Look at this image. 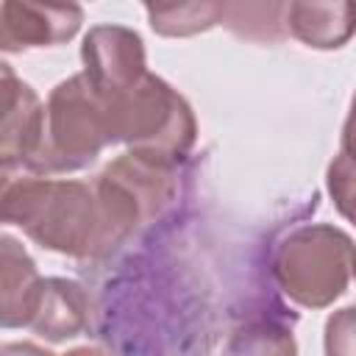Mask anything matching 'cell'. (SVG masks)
<instances>
[{
    "label": "cell",
    "mask_w": 356,
    "mask_h": 356,
    "mask_svg": "<svg viewBox=\"0 0 356 356\" xmlns=\"http://www.w3.org/2000/svg\"><path fill=\"white\" fill-rule=\"evenodd\" d=\"M147 22L159 36L181 39V36H195L203 33L214 25H220L222 17V3H147L145 6Z\"/></svg>",
    "instance_id": "7c38bea8"
},
{
    "label": "cell",
    "mask_w": 356,
    "mask_h": 356,
    "mask_svg": "<svg viewBox=\"0 0 356 356\" xmlns=\"http://www.w3.org/2000/svg\"><path fill=\"white\" fill-rule=\"evenodd\" d=\"M47 178L50 175L39 170L31 159H0V225L22 228Z\"/></svg>",
    "instance_id": "8fae6325"
},
{
    "label": "cell",
    "mask_w": 356,
    "mask_h": 356,
    "mask_svg": "<svg viewBox=\"0 0 356 356\" xmlns=\"http://www.w3.org/2000/svg\"><path fill=\"white\" fill-rule=\"evenodd\" d=\"M222 356H298V342L275 320H250L228 337Z\"/></svg>",
    "instance_id": "5bb4252c"
},
{
    "label": "cell",
    "mask_w": 356,
    "mask_h": 356,
    "mask_svg": "<svg viewBox=\"0 0 356 356\" xmlns=\"http://www.w3.org/2000/svg\"><path fill=\"white\" fill-rule=\"evenodd\" d=\"M278 289L303 309H325L342 298L353 275V236L331 222L289 231L273 256Z\"/></svg>",
    "instance_id": "3957f363"
},
{
    "label": "cell",
    "mask_w": 356,
    "mask_h": 356,
    "mask_svg": "<svg viewBox=\"0 0 356 356\" xmlns=\"http://www.w3.org/2000/svg\"><path fill=\"white\" fill-rule=\"evenodd\" d=\"M286 36L314 50H339L353 36L350 3H286Z\"/></svg>",
    "instance_id": "30bf717a"
},
{
    "label": "cell",
    "mask_w": 356,
    "mask_h": 356,
    "mask_svg": "<svg viewBox=\"0 0 356 356\" xmlns=\"http://www.w3.org/2000/svg\"><path fill=\"white\" fill-rule=\"evenodd\" d=\"M284 11L286 3H222L220 25H225L239 39L281 42L286 36Z\"/></svg>",
    "instance_id": "4fadbf2b"
},
{
    "label": "cell",
    "mask_w": 356,
    "mask_h": 356,
    "mask_svg": "<svg viewBox=\"0 0 356 356\" xmlns=\"http://www.w3.org/2000/svg\"><path fill=\"white\" fill-rule=\"evenodd\" d=\"M111 145L108 100L75 72L58 81L44 103L42 136L31 161L47 175L86 170Z\"/></svg>",
    "instance_id": "7a4b0ae2"
},
{
    "label": "cell",
    "mask_w": 356,
    "mask_h": 356,
    "mask_svg": "<svg viewBox=\"0 0 356 356\" xmlns=\"http://www.w3.org/2000/svg\"><path fill=\"white\" fill-rule=\"evenodd\" d=\"M39 286L42 275L28 248L0 231V328H28Z\"/></svg>",
    "instance_id": "ba28073f"
},
{
    "label": "cell",
    "mask_w": 356,
    "mask_h": 356,
    "mask_svg": "<svg viewBox=\"0 0 356 356\" xmlns=\"http://www.w3.org/2000/svg\"><path fill=\"white\" fill-rule=\"evenodd\" d=\"M323 348L325 356H353V306H345L328 317Z\"/></svg>",
    "instance_id": "9a60e30c"
},
{
    "label": "cell",
    "mask_w": 356,
    "mask_h": 356,
    "mask_svg": "<svg viewBox=\"0 0 356 356\" xmlns=\"http://www.w3.org/2000/svg\"><path fill=\"white\" fill-rule=\"evenodd\" d=\"M83 22L75 3H0V50L22 53L33 47H56L70 42Z\"/></svg>",
    "instance_id": "5b68a950"
},
{
    "label": "cell",
    "mask_w": 356,
    "mask_h": 356,
    "mask_svg": "<svg viewBox=\"0 0 356 356\" xmlns=\"http://www.w3.org/2000/svg\"><path fill=\"white\" fill-rule=\"evenodd\" d=\"M61 356H111V353H106L103 348H95V345H81V348H72Z\"/></svg>",
    "instance_id": "e0dca14e"
},
{
    "label": "cell",
    "mask_w": 356,
    "mask_h": 356,
    "mask_svg": "<svg viewBox=\"0 0 356 356\" xmlns=\"http://www.w3.org/2000/svg\"><path fill=\"white\" fill-rule=\"evenodd\" d=\"M106 97V95H103ZM111 145L178 164L197 139V120L189 100L161 75L147 72L131 89L106 97Z\"/></svg>",
    "instance_id": "6da1fadb"
},
{
    "label": "cell",
    "mask_w": 356,
    "mask_h": 356,
    "mask_svg": "<svg viewBox=\"0 0 356 356\" xmlns=\"http://www.w3.org/2000/svg\"><path fill=\"white\" fill-rule=\"evenodd\" d=\"M100 172L117 181L134 197L145 222L159 217L175 197V164L172 161L125 150L122 156L108 161Z\"/></svg>",
    "instance_id": "52a82bcc"
},
{
    "label": "cell",
    "mask_w": 356,
    "mask_h": 356,
    "mask_svg": "<svg viewBox=\"0 0 356 356\" xmlns=\"http://www.w3.org/2000/svg\"><path fill=\"white\" fill-rule=\"evenodd\" d=\"M44 103L36 89L0 58V159H31L42 136Z\"/></svg>",
    "instance_id": "8992f818"
},
{
    "label": "cell",
    "mask_w": 356,
    "mask_h": 356,
    "mask_svg": "<svg viewBox=\"0 0 356 356\" xmlns=\"http://www.w3.org/2000/svg\"><path fill=\"white\" fill-rule=\"evenodd\" d=\"M0 356H58L36 342H6L0 345Z\"/></svg>",
    "instance_id": "2e32d148"
},
{
    "label": "cell",
    "mask_w": 356,
    "mask_h": 356,
    "mask_svg": "<svg viewBox=\"0 0 356 356\" xmlns=\"http://www.w3.org/2000/svg\"><path fill=\"white\" fill-rule=\"evenodd\" d=\"M83 78L106 97L120 95L147 75L142 36L128 25H95L81 42Z\"/></svg>",
    "instance_id": "277c9868"
},
{
    "label": "cell",
    "mask_w": 356,
    "mask_h": 356,
    "mask_svg": "<svg viewBox=\"0 0 356 356\" xmlns=\"http://www.w3.org/2000/svg\"><path fill=\"white\" fill-rule=\"evenodd\" d=\"M89 325V295L86 289L61 275L42 278L39 300L28 328L47 342H67L83 334Z\"/></svg>",
    "instance_id": "9c48e42d"
}]
</instances>
